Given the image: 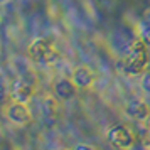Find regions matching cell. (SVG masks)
<instances>
[{
  "instance_id": "ba28073f",
  "label": "cell",
  "mask_w": 150,
  "mask_h": 150,
  "mask_svg": "<svg viewBox=\"0 0 150 150\" xmlns=\"http://www.w3.org/2000/svg\"><path fill=\"white\" fill-rule=\"evenodd\" d=\"M71 79L74 81V84L78 88H89V86L95 83V73H93V69L88 68V66H78V68L73 71Z\"/></svg>"
},
{
  "instance_id": "3957f363",
  "label": "cell",
  "mask_w": 150,
  "mask_h": 150,
  "mask_svg": "<svg viewBox=\"0 0 150 150\" xmlns=\"http://www.w3.org/2000/svg\"><path fill=\"white\" fill-rule=\"evenodd\" d=\"M108 142L118 150H128L135 145V137L125 125H113L106 133Z\"/></svg>"
},
{
  "instance_id": "9c48e42d",
  "label": "cell",
  "mask_w": 150,
  "mask_h": 150,
  "mask_svg": "<svg viewBox=\"0 0 150 150\" xmlns=\"http://www.w3.org/2000/svg\"><path fill=\"white\" fill-rule=\"evenodd\" d=\"M138 37L145 42V46L150 49V24H145L138 29Z\"/></svg>"
},
{
  "instance_id": "277c9868",
  "label": "cell",
  "mask_w": 150,
  "mask_h": 150,
  "mask_svg": "<svg viewBox=\"0 0 150 150\" xmlns=\"http://www.w3.org/2000/svg\"><path fill=\"white\" fill-rule=\"evenodd\" d=\"M5 113H7L8 120L14 123V125H19V127H24V125L30 123V120H32V113L29 110L27 103L12 101L8 105V108Z\"/></svg>"
},
{
  "instance_id": "7c38bea8",
  "label": "cell",
  "mask_w": 150,
  "mask_h": 150,
  "mask_svg": "<svg viewBox=\"0 0 150 150\" xmlns=\"http://www.w3.org/2000/svg\"><path fill=\"white\" fill-rule=\"evenodd\" d=\"M52 150H68V149H62V147H57V149H52Z\"/></svg>"
},
{
  "instance_id": "6da1fadb",
  "label": "cell",
  "mask_w": 150,
  "mask_h": 150,
  "mask_svg": "<svg viewBox=\"0 0 150 150\" xmlns=\"http://www.w3.org/2000/svg\"><path fill=\"white\" fill-rule=\"evenodd\" d=\"M147 64H149V47L145 46V42L140 37H135L122 62L123 73L128 76L142 74L147 69Z\"/></svg>"
},
{
  "instance_id": "8992f818",
  "label": "cell",
  "mask_w": 150,
  "mask_h": 150,
  "mask_svg": "<svg viewBox=\"0 0 150 150\" xmlns=\"http://www.w3.org/2000/svg\"><path fill=\"white\" fill-rule=\"evenodd\" d=\"M125 115L137 120V122H145L150 118V106L149 103H145L143 100H130L125 105Z\"/></svg>"
},
{
  "instance_id": "5bb4252c",
  "label": "cell",
  "mask_w": 150,
  "mask_h": 150,
  "mask_svg": "<svg viewBox=\"0 0 150 150\" xmlns=\"http://www.w3.org/2000/svg\"><path fill=\"white\" fill-rule=\"evenodd\" d=\"M2 2H7V0H2Z\"/></svg>"
},
{
  "instance_id": "7a4b0ae2",
  "label": "cell",
  "mask_w": 150,
  "mask_h": 150,
  "mask_svg": "<svg viewBox=\"0 0 150 150\" xmlns=\"http://www.w3.org/2000/svg\"><path fill=\"white\" fill-rule=\"evenodd\" d=\"M27 54L32 61L39 62V64H52L59 57L52 41H49L46 37H37V39H34L30 42L27 49Z\"/></svg>"
},
{
  "instance_id": "5b68a950",
  "label": "cell",
  "mask_w": 150,
  "mask_h": 150,
  "mask_svg": "<svg viewBox=\"0 0 150 150\" xmlns=\"http://www.w3.org/2000/svg\"><path fill=\"white\" fill-rule=\"evenodd\" d=\"M34 95V81H29L27 78H21L12 84L10 89V96L14 101L27 103Z\"/></svg>"
},
{
  "instance_id": "8fae6325",
  "label": "cell",
  "mask_w": 150,
  "mask_h": 150,
  "mask_svg": "<svg viewBox=\"0 0 150 150\" xmlns=\"http://www.w3.org/2000/svg\"><path fill=\"white\" fill-rule=\"evenodd\" d=\"M73 150H95L91 145H86V143H78Z\"/></svg>"
},
{
  "instance_id": "30bf717a",
  "label": "cell",
  "mask_w": 150,
  "mask_h": 150,
  "mask_svg": "<svg viewBox=\"0 0 150 150\" xmlns=\"http://www.w3.org/2000/svg\"><path fill=\"white\" fill-rule=\"evenodd\" d=\"M140 86L145 93H149L150 95V71H145L142 74V81H140Z\"/></svg>"
},
{
  "instance_id": "4fadbf2b",
  "label": "cell",
  "mask_w": 150,
  "mask_h": 150,
  "mask_svg": "<svg viewBox=\"0 0 150 150\" xmlns=\"http://www.w3.org/2000/svg\"><path fill=\"white\" fill-rule=\"evenodd\" d=\"M149 128H150V118H149Z\"/></svg>"
},
{
  "instance_id": "52a82bcc",
  "label": "cell",
  "mask_w": 150,
  "mask_h": 150,
  "mask_svg": "<svg viewBox=\"0 0 150 150\" xmlns=\"http://www.w3.org/2000/svg\"><path fill=\"white\" fill-rule=\"evenodd\" d=\"M78 93V86L74 84L73 79L69 78H61L54 83V96L59 101H69L73 100Z\"/></svg>"
}]
</instances>
